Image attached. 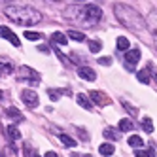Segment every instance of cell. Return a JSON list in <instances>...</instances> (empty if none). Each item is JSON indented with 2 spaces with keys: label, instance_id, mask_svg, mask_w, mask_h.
Returning <instances> with one entry per match:
<instances>
[{
  "label": "cell",
  "instance_id": "cell-23",
  "mask_svg": "<svg viewBox=\"0 0 157 157\" xmlns=\"http://www.w3.org/2000/svg\"><path fill=\"white\" fill-rule=\"evenodd\" d=\"M142 144H144V140L140 136H131L129 138V146H132V148H142Z\"/></svg>",
  "mask_w": 157,
  "mask_h": 157
},
{
  "label": "cell",
  "instance_id": "cell-26",
  "mask_svg": "<svg viewBox=\"0 0 157 157\" xmlns=\"http://www.w3.org/2000/svg\"><path fill=\"white\" fill-rule=\"evenodd\" d=\"M100 48H102V46H100V42H98V40H91V42H89V49H91L93 53H98Z\"/></svg>",
  "mask_w": 157,
  "mask_h": 157
},
{
  "label": "cell",
  "instance_id": "cell-34",
  "mask_svg": "<svg viewBox=\"0 0 157 157\" xmlns=\"http://www.w3.org/2000/svg\"><path fill=\"white\" fill-rule=\"evenodd\" d=\"M155 46H157V42H155Z\"/></svg>",
  "mask_w": 157,
  "mask_h": 157
},
{
  "label": "cell",
  "instance_id": "cell-17",
  "mask_svg": "<svg viewBox=\"0 0 157 157\" xmlns=\"http://www.w3.org/2000/svg\"><path fill=\"white\" fill-rule=\"evenodd\" d=\"M117 49H119V51H127V49H129V40H127L125 36H119V38H117Z\"/></svg>",
  "mask_w": 157,
  "mask_h": 157
},
{
  "label": "cell",
  "instance_id": "cell-4",
  "mask_svg": "<svg viewBox=\"0 0 157 157\" xmlns=\"http://www.w3.org/2000/svg\"><path fill=\"white\" fill-rule=\"evenodd\" d=\"M21 98H23V102L29 106V108H36L40 104V100H38V95L36 91H32V89H27V91L21 93Z\"/></svg>",
  "mask_w": 157,
  "mask_h": 157
},
{
  "label": "cell",
  "instance_id": "cell-20",
  "mask_svg": "<svg viewBox=\"0 0 157 157\" xmlns=\"http://www.w3.org/2000/svg\"><path fill=\"white\" fill-rule=\"evenodd\" d=\"M6 132L10 134V138H12V140H17V138L21 136V134H19V131H17V127H15V125H10V127L6 129Z\"/></svg>",
  "mask_w": 157,
  "mask_h": 157
},
{
  "label": "cell",
  "instance_id": "cell-22",
  "mask_svg": "<svg viewBox=\"0 0 157 157\" xmlns=\"http://www.w3.org/2000/svg\"><path fill=\"white\" fill-rule=\"evenodd\" d=\"M61 142H63L64 146H68V148H74V146H76V140L70 138L68 134H61Z\"/></svg>",
  "mask_w": 157,
  "mask_h": 157
},
{
  "label": "cell",
  "instance_id": "cell-14",
  "mask_svg": "<svg viewBox=\"0 0 157 157\" xmlns=\"http://www.w3.org/2000/svg\"><path fill=\"white\" fill-rule=\"evenodd\" d=\"M136 78H138V82H142V83H150V68L140 70V72L136 74Z\"/></svg>",
  "mask_w": 157,
  "mask_h": 157
},
{
  "label": "cell",
  "instance_id": "cell-1",
  "mask_svg": "<svg viewBox=\"0 0 157 157\" xmlns=\"http://www.w3.org/2000/svg\"><path fill=\"white\" fill-rule=\"evenodd\" d=\"M114 12H116V17L119 19V23H123L129 30L132 32H142L146 30V21L140 17V13L136 10H132L131 6H125V4H116L114 6Z\"/></svg>",
  "mask_w": 157,
  "mask_h": 157
},
{
  "label": "cell",
  "instance_id": "cell-13",
  "mask_svg": "<svg viewBox=\"0 0 157 157\" xmlns=\"http://www.w3.org/2000/svg\"><path fill=\"white\" fill-rule=\"evenodd\" d=\"M76 100H78V104H80L82 108H85V110H91V108H93V106H91V102H89V98H87L85 95H82V93L76 97Z\"/></svg>",
  "mask_w": 157,
  "mask_h": 157
},
{
  "label": "cell",
  "instance_id": "cell-18",
  "mask_svg": "<svg viewBox=\"0 0 157 157\" xmlns=\"http://www.w3.org/2000/svg\"><path fill=\"white\" fill-rule=\"evenodd\" d=\"M68 36L72 40H76V42H83L85 40V34L83 32H78V30H68Z\"/></svg>",
  "mask_w": 157,
  "mask_h": 157
},
{
  "label": "cell",
  "instance_id": "cell-33",
  "mask_svg": "<svg viewBox=\"0 0 157 157\" xmlns=\"http://www.w3.org/2000/svg\"><path fill=\"white\" fill-rule=\"evenodd\" d=\"M76 2H83V0H76Z\"/></svg>",
  "mask_w": 157,
  "mask_h": 157
},
{
  "label": "cell",
  "instance_id": "cell-9",
  "mask_svg": "<svg viewBox=\"0 0 157 157\" xmlns=\"http://www.w3.org/2000/svg\"><path fill=\"white\" fill-rule=\"evenodd\" d=\"M78 74H80V78H83L85 82H95V78H97L95 70H93V68H89V66H82Z\"/></svg>",
  "mask_w": 157,
  "mask_h": 157
},
{
  "label": "cell",
  "instance_id": "cell-19",
  "mask_svg": "<svg viewBox=\"0 0 157 157\" xmlns=\"http://www.w3.org/2000/svg\"><path fill=\"white\" fill-rule=\"evenodd\" d=\"M132 127H134V125H132V121H131V119H127V117L119 121V131H131Z\"/></svg>",
  "mask_w": 157,
  "mask_h": 157
},
{
  "label": "cell",
  "instance_id": "cell-2",
  "mask_svg": "<svg viewBox=\"0 0 157 157\" xmlns=\"http://www.w3.org/2000/svg\"><path fill=\"white\" fill-rule=\"evenodd\" d=\"M4 13L12 19L13 23L23 25V27H30V25H36L42 21V15L36 10H32L29 6H6Z\"/></svg>",
  "mask_w": 157,
  "mask_h": 157
},
{
  "label": "cell",
  "instance_id": "cell-29",
  "mask_svg": "<svg viewBox=\"0 0 157 157\" xmlns=\"http://www.w3.org/2000/svg\"><path fill=\"white\" fill-rule=\"evenodd\" d=\"M98 63L102 64V66H108V64H112V59H110V57H100Z\"/></svg>",
  "mask_w": 157,
  "mask_h": 157
},
{
  "label": "cell",
  "instance_id": "cell-6",
  "mask_svg": "<svg viewBox=\"0 0 157 157\" xmlns=\"http://www.w3.org/2000/svg\"><path fill=\"white\" fill-rule=\"evenodd\" d=\"M19 78H23V80H29L30 83H38V82H40L38 74L32 70V68H29V66H21V68H19Z\"/></svg>",
  "mask_w": 157,
  "mask_h": 157
},
{
  "label": "cell",
  "instance_id": "cell-25",
  "mask_svg": "<svg viewBox=\"0 0 157 157\" xmlns=\"http://www.w3.org/2000/svg\"><path fill=\"white\" fill-rule=\"evenodd\" d=\"M134 155L136 157H153L155 151H151V150H138V151H134Z\"/></svg>",
  "mask_w": 157,
  "mask_h": 157
},
{
  "label": "cell",
  "instance_id": "cell-7",
  "mask_svg": "<svg viewBox=\"0 0 157 157\" xmlns=\"http://www.w3.org/2000/svg\"><path fill=\"white\" fill-rule=\"evenodd\" d=\"M89 97H91V100H93L97 106H108L110 104V97H106L102 91H91V93H89Z\"/></svg>",
  "mask_w": 157,
  "mask_h": 157
},
{
  "label": "cell",
  "instance_id": "cell-30",
  "mask_svg": "<svg viewBox=\"0 0 157 157\" xmlns=\"http://www.w3.org/2000/svg\"><path fill=\"white\" fill-rule=\"evenodd\" d=\"M10 72H12V66H10V64H4V63H2V74H10Z\"/></svg>",
  "mask_w": 157,
  "mask_h": 157
},
{
  "label": "cell",
  "instance_id": "cell-32",
  "mask_svg": "<svg viewBox=\"0 0 157 157\" xmlns=\"http://www.w3.org/2000/svg\"><path fill=\"white\" fill-rule=\"evenodd\" d=\"M74 157H91V155H80V153H74Z\"/></svg>",
  "mask_w": 157,
  "mask_h": 157
},
{
  "label": "cell",
  "instance_id": "cell-24",
  "mask_svg": "<svg viewBox=\"0 0 157 157\" xmlns=\"http://www.w3.org/2000/svg\"><path fill=\"white\" fill-rule=\"evenodd\" d=\"M142 129H144L146 132H151V131H153V125H151V119H150V117H144V119H142Z\"/></svg>",
  "mask_w": 157,
  "mask_h": 157
},
{
  "label": "cell",
  "instance_id": "cell-27",
  "mask_svg": "<svg viewBox=\"0 0 157 157\" xmlns=\"http://www.w3.org/2000/svg\"><path fill=\"white\" fill-rule=\"evenodd\" d=\"M25 38H27V40H40V38H42V34H40V32L27 30V32H25Z\"/></svg>",
  "mask_w": 157,
  "mask_h": 157
},
{
  "label": "cell",
  "instance_id": "cell-10",
  "mask_svg": "<svg viewBox=\"0 0 157 157\" xmlns=\"http://www.w3.org/2000/svg\"><path fill=\"white\" fill-rule=\"evenodd\" d=\"M146 23H148V27H150V30H151L153 38L157 40V12H151V13L148 15V19H146Z\"/></svg>",
  "mask_w": 157,
  "mask_h": 157
},
{
  "label": "cell",
  "instance_id": "cell-11",
  "mask_svg": "<svg viewBox=\"0 0 157 157\" xmlns=\"http://www.w3.org/2000/svg\"><path fill=\"white\" fill-rule=\"evenodd\" d=\"M114 151H116V148L112 144H102L98 148V153L100 155H104V157H108V155H114Z\"/></svg>",
  "mask_w": 157,
  "mask_h": 157
},
{
  "label": "cell",
  "instance_id": "cell-12",
  "mask_svg": "<svg viewBox=\"0 0 157 157\" xmlns=\"http://www.w3.org/2000/svg\"><path fill=\"white\" fill-rule=\"evenodd\" d=\"M51 40H53L55 44H61V46H66V44H68V38H66L63 32H53V34H51Z\"/></svg>",
  "mask_w": 157,
  "mask_h": 157
},
{
  "label": "cell",
  "instance_id": "cell-5",
  "mask_svg": "<svg viewBox=\"0 0 157 157\" xmlns=\"http://www.w3.org/2000/svg\"><path fill=\"white\" fill-rule=\"evenodd\" d=\"M140 61V49H129L125 51V63H127V68L134 70V64Z\"/></svg>",
  "mask_w": 157,
  "mask_h": 157
},
{
  "label": "cell",
  "instance_id": "cell-15",
  "mask_svg": "<svg viewBox=\"0 0 157 157\" xmlns=\"http://www.w3.org/2000/svg\"><path fill=\"white\" fill-rule=\"evenodd\" d=\"M104 138H108V140H119L121 136H119V132L114 131V129H104Z\"/></svg>",
  "mask_w": 157,
  "mask_h": 157
},
{
  "label": "cell",
  "instance_id": "cell-21",
  "mask_svg": "<svg viewBox=\"0 0 157 157\" xmlns=\"http://www.w3.org/2000/svg\"><path fill=\"white\" fill-rule=\"evenodd\" d=\"M61 95H63L61 89H48V97H49L51 100H59V98H61Z\"/></svg>",
  "mask_w": 157,
  "mask_h": 157
},
{
  "label": "cell",
  "instance_id": "cell-3",
  "mask_svg": "<svg viewBox=\"0 0 157 157\" xmlns=\"http://www.w3.org/2000/svg\"><path fill=\"white\" fill-rule=\"evenodd\" d=\"M100 17H102V12H100L98 6L95 4L85 6V25H95L97 21H100Z\"/></svg>",
  "mask_w": 157,
  "mask_h": 157
},
{
  "label": "cell",
  "instance_id": "cell-8",
  "mask_svg": "<svg viewBox=\"0 0 157 157\" xmlns=\"http://www.w3.org/2000/svg\"><path fill=\"white\" fill-rule=\"evenodd\" d=\"M0 36H2L4 40H8V42H12L13 46H21V44H19V38H17L8 27H0Z\"/></svg>",
  "mask_w": 157,
  "mask_h": 157
},
{
  "label": "cell",
  "instance_id": "cell-28",
  "mask_svg": "<svg viewBox=\"0 0 157 157\" xmlns=\"http://www.w3.org/2000/svg\"><path fill=\"white\" fill-rule=\"evenodd\" d=\"M23 150H25V157H38L36 151H32V150H30V146H29V144H25V148H23Z\"/></svg>",
  "mask_w": 157,
  "mask_h": 157
},
{
  "label": "cell",
  "instance_id": "cell-35",
  "mask_svg": "<svg viewBox=\"0 0 157 157\" xmlns=\"http://www.w3.org/2000/svg\"><path fill=\"white\" fill-rule=\"evenodd\" d=\"M57 2H59V0H57Z\"/></svg>",
  "mask_w": 157,
  "mask_h": 157
},
{
  "label": "cell",
  "instance_id": "cell-16",
  "mask_svg": "<svg viewBox=\"0 0 157 157\" xmlns=\"http://www.w3.org/2000/svg\"><path fill=\"white\" fill-rule=\"evenodd\" d=\"M6 116L13 117L15 121H21V119H23V114H21V112H17L15 108H8V110H6Z\"/></svg>",
  "mask_w": 157,
  "mask_h": 157
},
{
  "label": "cell",
  "instance_id": "cell-31",
  "mask_svg": "<svg viewBox=\"0 0 157 157\" xmlns=\"http://www.w3.org/2000/svg\"><path fill=\"white\" fill-rule=\"evenodd\" d=\"M44 157H57V153H55V151H48V153L44 155Z\"/></svg>",
  "mask_w": 157,
  "mask_h": 157
}]
</instances>
